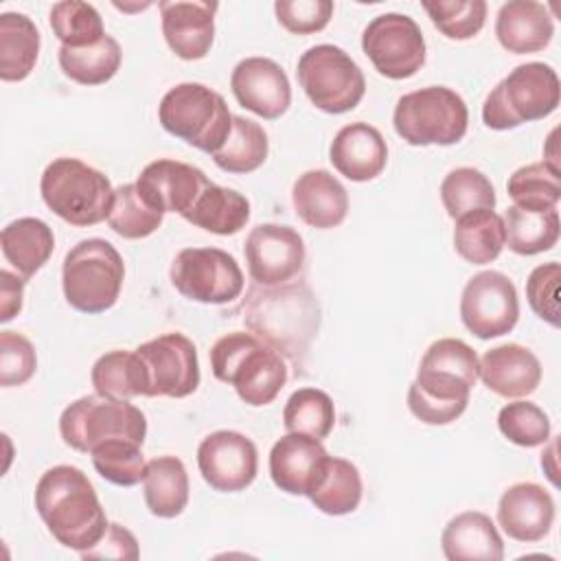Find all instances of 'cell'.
<instances>
[{
    "label": "cell",
    "instance_id": "cell-15",
    "mask_svg": "<svg viewBox=\"0 0 561 561\" xmlns=\"http://www.w3.org/2000/svg\"><path fill=\"white\" fill-rule=\"evenodd\" d=\"M145 375L147 397L182 399L199 386V359L193 340L184 333H164L136 348Z\"/></svg>",
    "mask_w": 561,
    "mask_h": 561
},
{
    "label": "cell",
    "instance_id": "cell-8",
    "mask_svg": "<svg viewBox=\"0 0 561 561\" xmlns=\"http://www.w3.org/2000/svg\"><path fill=\"white\" fill-rule=\"evenodd\" d=\"M559 77L543 61L513 68L484 99L482 121L489 129H513L522 123L541 121L559 105Z\"/></svg>",
    "mask_w": 561,
    "mask_h": 561
},
{
    "label": "cell",
    "instance_id": "cell-20",
    "mask_svg": "<svg viewBox=\"0 0 561 561\" xmlns=\"http://www.w3.org/2000/svg\"><path fill=\"white\" fill-rule=\"evenodd\" d=\"M167 46L186 61L204 59L215 39L217 2L164 0L158 4Z\"/></svg>",
    "mask_w": 561,
    "mask_h": 561
},
{
    "label": "cell",
    "instance_id": "cell-52",
    "mask_svg": "<svg viewBox=\"0 0 561 561\" xmlns=\"http://www.w3.org/2000/svg\"><path fill=\"white\" fill-rule=\"evenodd\" d=\"M552 449H554V445H552ZM548 458H552V451L548 454ZM548 458H546V456H541V467H543V465H548ZM554 473H557V469H552V467H550V469H548V478H550V480L557 484V478H554Z\"/></svg>",
    "mask_w": 561,
    "mask_h": 561
},
{
    "label": "cell",
    "instance_id": "cell-9",
    "mask_svg": "<svg viewBox=\"0 0 561 561\" xmlns=\"http://www.w3.org/2000/svg\"><path fill=\"white\" fill-rule=\"evenodd\" d=\"M394 131L412 147L456 145L469 125L467 103L445 85H427L403 94L392 112Z\"/></svg>",
    "mask_w": 561,
    "mask_h": 561
},
{
    "label": "cell",
    "instance_id": "cell-44",
    "mask_svg": "<svg viewBox=\"0 0 561 561\" xmlns=\"http://www.w3.org/2000/svg\"><path fill=\"white\" fill-rule=\"evenodd\" d=\"M432 24L449 39H471L476 37L486 22V2L484 0H440L423 2Z\"/></svg>",
    "mask_w": 561,
    "mask_h": 561
},
{
    "label": "cell",
    "instance_id": "cell-16",
    "mask_svg": "<svg viewBox=\"0 0 561 561\" xmlns=\"http://www.w3.org/2000/svg\"><path fill=\"white\" fill-rule=\"evenodd\" d=\"M250 278L261 287H276L294 280L305 267V241L291 226L259 224L243 243Z\"/></svg>",
    "mask_w": 561,
    "mask_h": 561
},
{
    "label": "cell",
    "instance_id": "cell-5",
    "mask_svg": "<svg viewBox=\"0 0 561 561\" xmlns=\"http://www.w3.org/2000/svg\"><path fill=\"white\" fill-rule=\"evenodd\" d=\"M39 193L44 204L72 226H94L107 219L114 202V188L105 173L66 156L44 169Z\"/></svg>",
    "mask_w": 561,
    "mask_h": 561
},
{
    "label": "cell",
    "instance_id": "cell-33",
    "mask_svg": "<svg viewBox=\"0 0 561 561\" xmlns=\"http://www.w3.org/2000/svg\"><path fill=\"white\" fill-rule=\"evenodd\" d=\"M504 245L522 256H533L552 250L561 234V221L557 208L552 210H526L508 206L504 217Z\"/></svg>",
    "mask_w": 561,
    "mask_h": 561
},
{
    "label": "cell",
    "instance_id": "cell-11",
    "mask_svg": "<svg viewBox=\"0 0 561 561\" xmlns=\"http://www.w3.org/2000/svg\"><path fill=\"white\" fill-rule=\"evenodd\" d=\"M296 75L307 99L327 114L355 110L366 92L362 68L333 44L307 48L298 59Z\"/></svg>",
    "mask_w": 561,
    "mask_h": 561
},
{
    "label": "cell",
    "instance_id": "cell-26",
    "mask_svg": "<svg viewBox=\"0 0 561 561\" xmlns=\"http://www.w3.org/2000/svg\"><path fill=\"white\" fill-rule=\"evenodd\" d=\"M495 35L502 48L515 55L543 50L552 35L554 22L546 4L535 0H508L495 18Z\"/></svg>",
    "mask_w": 561,
    "mask_h": 561
},
{
    "label": "cell",
    "instance_id": "cell-49",
    "mask_svg": "<svg viewBox=\"0 0 561 561\" xmlns=\"http://www.w3.org/2000/svg\"><path fill=\"white\" fill-rule=\"evenodd\" d=\"M81 557H85V559H103V557L138 559L136 537L127 528H123L118 524H110L103 539L94 548L81 552Z\"/></svg>",
    "mask_w": 561,
    "mask_h": 561
},
{
    "label": "cell",
    "instance_id": "cell-2",
    "mask_svg": "<svg viewBox=\"0 0 561 561\" xmlns=\"http://www.w3.org/2000/svg\"><path fill=\"white\" fill-rule=\"evenodd\" d=\"M35 508L57 543L77 552L94 548L110 526L92 482L72 465H57L42 473Z\"/></svg>",
    "mask_w": 561,
    "mask_h": 561
},
{
    "label": "cell",
    "instance_id": "cell-24",
    "mask_svg": "<svg viewBox=\"0 0 561 561\" xmlns=\"http://www.w3.org/2000/svg\"><path fill=\"white\" fill-rule=\"evenodd\" d=\"M480 379L491 392L506 399H519L533 394L541 383V364L530 348L522 344H502L482 355Z\"/></svg>",
    "mask_w": 561,
    "mask_h": 561
},
{
    "label": "cell",
    "instance_id": "cell-38",
    "mask_svg": "<svg viewBox=\"0 0 561 561\" xmlns=\"http://www.w3.org/2000/svg\"><path fill=\"white\" fill-rule=\"evenodd\" d=\"M283 425L294 434L327 438L335 425L333 399L320 388H298L283 408Z\"/></svg>",
    "mask_w": 561,
    "mask_h": 561
},
{
    "label": "cell",
    "instance_id": "cell-7",
    "mask_svg": "<svg viewBox=\"0 0 561 561\" xmlns=\"http://www.w3.org/2000/svg\"><path fill=\"white\" fill-rule=\"evenodd\" d=\"M158 121L164 131L210 156L221 149L232 129L226 99L195 81L178 83L162 96Z\"/></svg>",
    "mask_w": 561,
    "mask_h": 561
},
{
    "label": "cell",
    "instance_id": "cell-51",
    "mask_svg": "<svg viewBox=\"0 0 561 561\" xmlns=\"http://www.w3.org/2000/svg\"><path fill=\"white\" fill-rule=\"evenodd\" d=\"M557 134H559V129H552L550 131V136H548V140H546V151H543V164L548 167V169H552L554 173H561V167H559V153H557Z\"/></svg>",
    "mask_w": 561,
    "mask_h": 561
},
{
    "label": "cell",
    "instance_id": "cell-25",
    "mask_svg": "<svg viewBox=\"0 0 561 561\" xmlns=\"http://www.w3.org/2000/svg\"><path fill=\"white\" fill-rule=\"evenodd\" d=\"M291 202L296 215L318 230L340 226L348 213L346 188L324 169H311L298 175L291 188Z\"/></svg>",
    "mask_w": 561,
    "mask_h": 561
},
{
    "label": "cell",
    "instance_id": "cell-32",
    "mask_svg": "<svg viewBox=\"0 0 561 561\" xmlns=\"http://www.w3.org/2000/svg\"><path fill=\"white\" fill-rule=\"evenodd\" d=\"M39 31L35 22L24 13L7 11L0 15V79L22 81L26 79L39 55Z\"/></svg>",
    "mask_w": 561,
    "mask_h": 561
},
{
    "label": "cell",
    "instance_id": "cell-39",
    "mask_svg": "<svg viewBox=\"0 0 561 561\" xmlns=\"http://www.w3.org/2000/svg\"><path fill=\"white\" fill-rule=\"evenodd\" d=\"M440 202L451 219L473 210L495 208V188L491 180L473 167L451 169L440 182Z\"/></svg>",
    "mask_w": 561,
    "mask_h": 561
},
{
    "label": "cell",
    "instance_id": "cell-14",
    "mask_svg": "<svg viewBox=\"0 0 561 561\" xmlns=\"http://www.w3.org/2000/svg\"><path fill=\"white\" fill-rule=\"evenodd\" d=\"M519 318V298L513 280L495 270L473 274L460 296V320L480 340L513 331Z\"/></svg>",
    "mask_w": 561,
    "mask_h": 561
},
{
    "label": "cell",
    "instance_id": "cell-36",
    "mask_svg": "<svg viewBox=\"0 0 561 561\" xmlns=\"http://www.w3.org/2000/svg\"><path fill=\"white\" fill-rule=\"evenodd\" d=\"M267 151L265 129L256 121L232 116V129L221 149L213 153V160L226 173H252L267 160Z\"/></svg>",
    "mask_w": 561,
    "mask_h": 561
},
{
    "label": "cell",
    "instance_id": "cell-40",
    "mask_svg": "<svg viewBox=\"0 0 561 561\" xmlns=\"http://www.w3.org/2000/svg\"><path fill=\"white\" fill-rule=\"evenodd\" d=\"M48 22L61 46L85 48L101 42L107 33L101 13L81 0H66L50 7Z\"/></svg>",
    "mask_w": 561,
    "mask_h": 561
},
{
    "label": "cell",
    "instance_id": "cell-6",
    "mask_svg": "<svg viewBox=\"0 0 561 561\" xmlns=\"http://www.w3.org/2000/svg\"><path fill=\"white\" fill-rule=\"evenodd\" d=\"M125 263L105 239L92 237L72 245L61 265V287L68 305L81 313H103L121 296Z\"/></svg>",
    "mask_w": 561,
    "mask_h": 561
},
{
    "label": "cell",
    "instance_id": "cell-29",
    "mask_svg": "<svg viewBox=\"0 0 561 561\" xmlns=\"http://www.w3.org/2000/svg\"><path fill=\"white\" fill-rule=\"evenodd\" d=\"M362 491L359 469L346 458L327 456L307 497L324 515H348L359 506Z\"/></svg>",
    "mask_w": 561,
    "mask_h": 561
},
{
    "label": "cell",
    "instance_id": "cell-34",
    "mask_svg": "<svg viewBox=\"0 0 561 561\" xmlns=\"http://www.w3.org/2000/svg\"><path fill=\"white\" fill-rule=\"evenodd\" d=\"M504 221L495 210H473L456 219L454 248L473 265L495 261L504 248Z\"/></svg>",
    "mask_w": 561,
    "mask_h": 561
},
{
    "label": "cell",
    "instance_id": "cell-35",
    "mask_svg": "<svg viewBox=\"0 0 561 561\" xmlns=\"http://www.w3.org/2000/svg\"><path fill=\"white\" fill-rule=\"evenodd\" d=\"M96 394L110 399L147 397V375L136 351H110L101 355L90 373Z\"/></svg>",
    "mask_w": 561,
    "mask_h": 561
},
{
    "label": "cell",
    "instance_id": "cell-21",
    "mask_svg": "<svg viewBox=\"0 0 561 561\" xmlns=\"http://www.w3.org/2000/svg\"><path fill=\"white\" fill-rule=\"evenodd\" d=\"M552 522L554 500L541 484L517 482L497 502V524L515 541H541L550 533Z\"/></svg>",
    "mask_w": 561,
    "mask_h": 561
},
{
    "label": "cell",
    "instance_id": "cell-31",
    "mask_svg": "<svg viewBox=\"0 0 561 561\" xmlns=\"http://www.w3.org/2000/svg\"><path fill=\"white\" fill-rule=\"evenodd\" d=\"M184 219L213 234H234L250 219V202L234 188L210 182Z\"/></svg>",
    "mask_w": 561,
    "mask_h": 561
},
{
    "label": "cell",
    "instance_id": "cell-19",
    "mask_svg": "<svg viewBox=\"0 0 561 561\" xmlns=\"http://www.w3.org/2000/svg\"><path fill=\"white\" fill-rule=\"evenodd\" d=\"M134 184L151 208L184 217L210 180L193 164L162 158L149 162Z\"/></svg>",
    "mask_w": 561,
    "mask_h": 561
},
{
    "label": "cell",
    "instance_id": "cell-42",
    "mask_svg": "<svg viewBox=\"0 0 561 561\" xmlns=\"http://www.w3.org/2000/svg\"><path fill=\"white\" fill-rule=\"evenodd\" d=\"M142 445L129 438H110L99 443L90 456L96 473L116 484V486H134L145 478V456Z\"/></svg>",
    "mask_w": 561,
    "mask_h": 561
},
{
    "label": "cell",
    "instance_id": "cell-28",
    "mask_svg": "<svg viewBox=\"0 0 561 561\" xmlns=\"http://www.w3.org/2000/svg\"><path fill=\"white\" fill-rule=\"evenodd\" d=\"M0 245L7 263L28 280L48 263L55 250V234L46 221L20 217L2 228Z\"/></svg>",
    "mask_w": 561,
    "mask_h": 561
},
{
    "label": "cell",
    "instance_id": "cell-18",
    "mask_svg": "<svg viewBox=\"0 0 561 561\" xmlns=\"http://www.w3.org/2000/svg\"><path fill=\"white\" fill-rule=\"evenodd\" d=\"M230 88L241 107L265 121L280 118L291 103L287 72L270 57L241 59L230 75Z\"/></svg>",
    "mask_w": 561,
    "mask_h": 561
},
{
    "label": "cell",
    "instance_id": "cell-46",
    "mask_svg": "<svg viewBox=\"0 0 561 561\" xmlns=\"http://www.w3.org/2000/svg\"><path fill=\"white\" fill-rule=\"evenodd\" d=\"M37 368V353L28 337L15 331H0V386H22Z\"/></svg>",
    "mask_w": 561,
    "mask_h": 561
},
{
    "label": "cell",
    "instance_id": "cell-47",
    "mask_svg": "<svg viewBox=\"0 0 561 561\" xmlns=\"http://www.w3.org/2000/svg\"><path fill=\"white\" fill-rule=\"evenodd\" d=\"M559 283L561 265L557 261L537 265L526 280V298L530 309L550 327H559Z\"/></svg>",
    "mask_w": 561,
    "mask_h": 561
},
{
    "label": "cell",
    "instance_id": "cell-10",
    "mask_svg": "<svg viewBox=\"0 0 561 561\" xmlns=\"http://www.w3.org/2000/svg\"><path fill=\"white\" fill-rule=\"evenodd\" d=\"M59 434L68 447L83 454L110 438H129L142 445L147 419L127 399H110L94 392L79 397L61 412Z\"/></svg>",
    "mask_w": 561,
    "mask_h": 561
},
{
    "label": "cell",
    "instance_id": "cell-37",
    "mask_svg": "<svg viewBox=\"0 0 561 561\" xmlns=\"http://www.w3.org/2000/svg\"><path fill=\"white\" fill-rule=\"evenodd\" d=\"M121 46L112 35L85 48H59V66L68 79L81 85H101L121 68Z\"/></svg>",
    "mask_w": 561,
    "mask_h": 561
},
{
    "label": "cell",
    "instance_id": "cell-50",
    "mask_svg": "<svg viewBox=\"0 0 561 561\" xmlns=\"http://www.w3.org/2000/svg\"><path fill=\"white\" fill-rule=\"evenodd\" d=\"M26 278L9 270H0V322H9L22 311Z\"/></svg>",
    "mask_w": 561,
    "mask_h": 561
},
{
    "label": "cell",
    "instance_id": "cell-30",
    "mask_svg": "<svg viewBox=\"0 0 561 561\" xmlns=\"http://www.w3.org/2000/svg\"><path fill=\"white\" fill-rule=\"evenodd\" d=\"M145 504L151 515L173 519L188 504V473L180 458L158 456L147 462L142 478Z\"/></svg>",
    "mask_w": 561,
    "mask_h": 561
},
{
    "label": "cell",
    "instance_id": "cell-12",
    "mask_svg": "<svg viewBox=\"0 0 561 561\" xmlns=\"http://www.w3.org/2000/svg\"><path fill=\"white\" fill-rule=\"evenodd\" d=\"M169 278L184 298L204 305H226L243 291V272L237 259L219 248L180 250Z\"/></svg>",
    "mask_w": 561,
    "mask_h": 561
},
{
    "label": "cell",
    "instance_id": "cell-27",
    "mask_svg": "<svg viewBox=\"0 0 561 561\" xmlns=\"http://www.w3.org/2000/svg\"><path fill=\"white\" fill-rule=\"evenodd\" d=\"M443 554L449 561H502L504 541L493 519L480 511L451 517L440 535Z\"/></svg>",
    "mask_w": 561,
    "mask_h": 561
},
{
    "label": "cell",
    "instance_id": "cell-43",
    "mask_svg": "<svg viewBox=\"0 0 561 561\" xmlns=\"http://www.w3.org/2000/svg\"><path fill=\"white\" fill-rule=\"evenodd\" d=\"M164 213L151 208L136 184H123L114 188L112 210L107 215V226L123 239H145L153 234L162 224Z\"/></svg>",
    "mask_w": 561,
    "mask_h": 561
},
{
    "label": "cell",
    "instance_id": "cell-23",
    "mask_svg": "<svg viewBox=\"0 0 561 561\" xmlns=\"http://www.w3.org/2000/svg\"><path fill=\"white\" fill-rule=\"evenodd\" d=\"M327 456L320 440L287 432L270 449L272 482L289 495H307Z\"/></svg>",
    "mask_w": 561,
    "mask_h": 561
},
{
    "label": "cell",
    "instance_id": "cell-13",
    "mask_svg": "<svg viewBox=\"0 0 561 561\" xmlns=\"http://www.w3.org/2000/svg\"><path fill=\"white\" fill-rule=\"evenodd\" d=\"M362 50L386 79H410L425 64V37L405 13H381L362 33Z\"/></svg>",
    "mask_w": 561,
    "mask_h": 561
},
{
    "label": "cell",
    "instance_id": "cell-41",
    "mask_svg": "<svg viewBox=\"0 0 561 561\" xmlns=\"http://www.w3.org/2000/svg\"><path fill=\"white\" fill-rule=\"evenodd\" d=\"M513 206L526 210H552L561 199V173H554L543 162H533L513 171L506 182Z\"/></svg>",
    "mask_w": 561,
    "mask_h": 561
},
{
    "label": "cell",
    "instance_id": "cell-17",
    "mask_svg": "<svg viewBox=\"0 0 561 561\" xmlns=\"http://www.w3.org/2000/svg\"><path fill=\"white\" fill-rule=\"evenodd\" d=\"M197 467L210 489L219 493L243 491L256 478V445L241 432L217 430L199 443Z\"/></svg>",
    "mask_w": 561,
    "mask_h": 561
},
{
    "label": "cell",
    "instance_id": "cell-22",
    "mask_svg": "<svg viewBox=\"0 0 561 561\" xmlns=\"http://www.w3.org/2000/svg\"><path fill=\"white\" fill-rule=\"evenodd\" d=\"M329 160L351 182L375 180L388 162V145L381 131L368 123L344 125L331 140Z\"/></svg>",
    "mask_w": 561,
    "mask_h": 561
},
{
    "label": "cell",
    "instance_id": "cell-3",
    "mask_svg": "<svg viewBox=\"0 0 561 561\" xmlns=\"http://www.w3.org/2000/svg\"><path fill=\"white\" fill-rule=\"evenodd\" d=\"M243 322L263 342L300 366L320 327V305L302 280L276 287L254 285L241 305Z\"/></svg>",
    "mask_w": 561,
    "mask_h": 561
},
{
    "label": "cell",
    "instance_id": "cell-4",
    "mask_svg": "<svg viewBox=\"0 0 561 561\" xmlns=\"http://www.w3.org/2000/svg\"><path fill=\"white\" fill-rule=\"evenodd\" d=\"M213 375L230 383L239 399L252 408L272 403L287 383L283 355L245 331H230L210 346Z\"/></svg>",
    "mask_w": 561,
    "mask_h": 561
},
{
    "label": "cell",
    "instance_id": "cell-1",
    "mask_svg": "<svg viewBox=\"0 0 561 561\" xmlns=\"http://www.w3.org/2000/svg\"><path fill=\"white\" fill-rule=\"evenodd\" d=\"M478 377L476 351L458 337H440L421 357L416 379L408 388V408L427 425H447L467 410Z\"/></svg>",
    "mask_w": 561,
    "mask_h": 561
},
{
    "label": "cell",
    "instance_id": "cell-48",
    "mask_svg": "<svg viewBox=\"0 0 561 561\" xmlns=\"http://www.w3.org/2000/svg\"><path fill=\"white\" fill-rule=\"evenodd\" d=\"M274 13L278 24L294 35H311L322 31L331 15V0H278L274 2Z\"/></svg>",
    "mask_w": 561,
    "mask_h": 561
},
{
    "label": "cell",
    "instance_id": "cell-45",
    "mask_svg": "<svg viewBox=\"0 0 561 561\" xmlns=\"http://www.w3.org/2000/svg\"><path fill=\"white\" fill-rule=\"evenodd\" d=\"M497 427L519 447H537L550 438L548 414L530 401L506 403L497 414Z\"/></svg>",
    "mask_w": 561,
    "mask_h": 561
}]
</instances>
